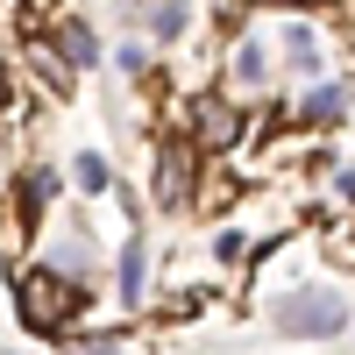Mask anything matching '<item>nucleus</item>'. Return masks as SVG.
I'll use <instances>...</instances> for the list:
<instances>
[{"label": "nucleus", "mask_w": 355, "mask_h": 355, "mask_svg": "<svg viewBox=\"0 0 355 355\" xmlns=\"http://www.w3.org/2000/svg\"><path fill=\"white\" fill-rule=\"evenodd\" d=\"M341 327H348V313H341L334 291H299V299L277 306V334H291V341H327Z\"/></svg>", "instance_id": "nucleus-1"}, {"label": "nucleus", "mask_w": 355, "mask_h": 355, "mask_svg": "<svg viewBox=\"0 0 355 355\" xmlns=\"http://www.w3.org/2000/svg\"><path fill=\"white\" fill-rule=\"evenodd\" d=\"M78 185H85V192H107V164H100V157H78Z\"/></svg>", "instance_id": "nucleus-2"}]
</instances>
